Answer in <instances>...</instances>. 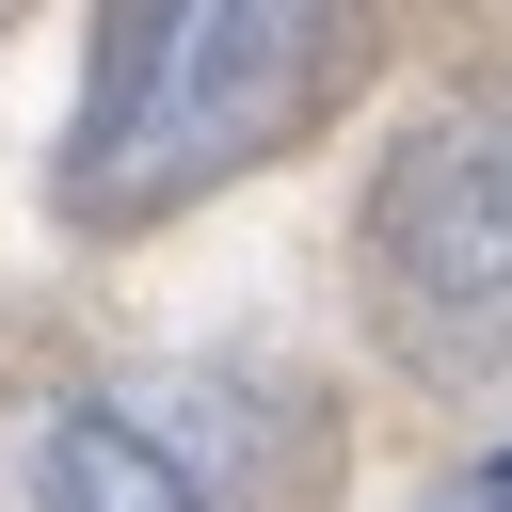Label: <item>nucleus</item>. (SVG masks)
<instances>
[{
	"instance_id": "f257e3e1",
	"label": "nucleus",
	"mask_w": 512,
	"mask_h": 512,
	"mask_svg": "<svg viewBox=\"0 0 512 512\" xmlns=\"http://www.w3.org/2000/svg\"><path fill=\"white\" fill-rule=\"evenodd\" d=\"M336 32H352V0H112L80 128H64V224H160V208L256 176L320 112Z\"/></svg>"
},
{
	"instance_id": "f03ea898",
	"label": "nucleus",
	"mask_w": 512,
	"mask_h": 512,
	"mask_svg": "<svg viewBox=\"0 0 512 512\" xmlns=\"http://www.w3.org/2000/svg\"><path fill=\"white\" fill-rule=\"evenodd\" d=\"M384 288L432 336H512V96L400 144V176H384Z\"/></svg>"
},
{
	"instance_id": "7ed1b4c3",
	"label": "nucleus",
	"mask_w": 512,
	"mask_h": 512,
	"mask_svg": "<svg viewBox=\"0 0 512 512\" xmlns=\"http://www.w3.org/2000/svg\"><path fill=\"white\" fill-rule=\"evenodd\" d=\"M32 512H208V480L128 416V400H64L32 432Z\"/></svg>"
},
{
	"instance_id": "20e7f679",
	"label": "nucleus",
	"mask_w": 512,
	"mask_h": 512,
	"mask_svg": "<svg viewBox=\"0 0 512 512\" xmlns=\"http://www.w3.org/2000/svg\"><path fill=\"white\" fill-rule=\"evenodd\" d=\"M448 512H512V448H496V464H464V496H448Z\"/></svg>"
}]
</instances>
